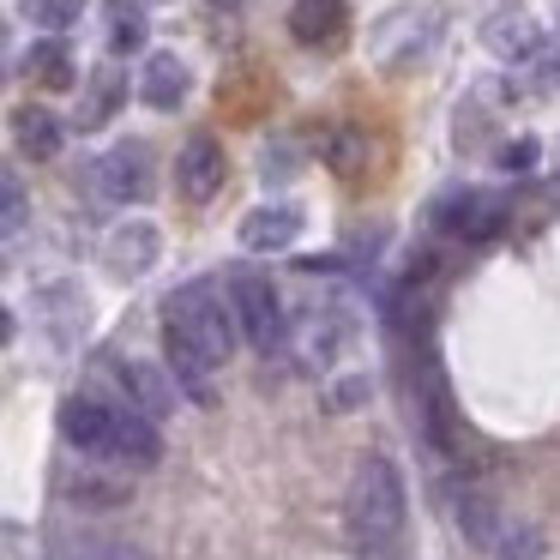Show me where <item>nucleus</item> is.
<instances>
[{
  "instance_id": "1",
  "label": "nucleus",
  "mask_w": 560,
  "mask_h": 560,
  "mask_svg": "<svg viewBox=\"0 0 560 560\" xmlns=\"http://www.w3.org/2000/svg\"><path fill=\"white\" fill-rule=\"evenodd\" d=\"M235 331H242V326H235V307H223V290H218L211 278L182 283V290L163 302V350H170L175 386H182L194 404H211V398H218L211 374L223 368Z\"/></svg>"
},
{
  "instance_id": "2",
  "label": "nucleus",
  "mask_w": 560,
  "mask_h": 560,
  "mask_svg": "<svg viewBox=\"0 0 560 560\" xmlns=\"http://www.w3.org/2000/svg\"><path fill=\"white\" fill-rule=\"evenodd\" d=\"M404 512H410V500H404V476L392 458H380V452H368V458H355V476H350V494H343V524H350V536L362 548H392L404 530Z\"/></svg>"
},
{
  "instance_id": "3",
  "label": "nucleus",
  "mask_w": 560,
  "mask_h": 560,
  "mask_svg": "<svg viewBox=\"0 0 560 560\" xmlns=\"http://www.w3.org/2000/svg\"><path fill=\"white\" fill-rule=\"evenodd\" d=\"M230 307H235V326H242V338L254 343L259 355L283 350V331H290V319H283V295L271 290V278H259V271H235V278H230Z\"/></svg>"
},
{
  "instance_id": "4",
  "label": "nucleus",
  "mask_w": 560,
  "mask_h": 560,
  "mask_svg": "<svg viewBox=\"0 0 560 560\" xmlns=\"http://www.w3.org/2000/svg\"><path fill=\"white\" fill-rule=\"evenodd\" d=\"M163 458V440H158V422L151 416H139V410H115L109 416V434H103V452H97V464L103 470H151V464Z\"/></svg>"
},
{
  "instance_id": "5",
  "label": "nucleus",
  "mask_w": 560,
  "mask_h": 560,
  "mask_svg": "<svg viewBox=\"0 0 560 560\" xmlns=\"http://www.w3.org/2000/svg\"><path fill=\"white\" fill-rule=\"evenodd\" d=\"M91 187H97L103 199H115V206H139V199H151V145H139V139H127V145H115L109 158L91 163Z\"/></svg>"
},
{
  "instance_id": "6",
  "label": "nucleus",
  "mask_w": 560,
  "mask_h": 560,
  "mask_svg": "<svg viewBox=\"0 0 560 560\" xmlns=\"http://www.w3.org/2000/svg\"><path fill=\"white\" fill-rule=\"evenodd\" d=\"M434 31H440V13L434 7H404V13H392L386 25L374 31V55H380V67H410L416 55L434 43Z\"/></svg>"
},
{
  "instance_id": "7",
  "label": "nucleus",
  "mask_w": 560,
  "mask_h": 560,
  "mask_svg": "<svg viewBox=\"0 0 560 560\" xmlns=\"http://www.w3.org/2000/svg\"><path fill=\"white\" fill-rule=\"evenodd\" d=\"M223 175H230V158H223V145L211 133H194L182 145V158H175V187H182V199H194V206H206V199L218 194Z\"/></svg>"
},
{
  "instance_id": "8",
  "label": "nucleus",
  "mask_w": 560,
  "mask_h": 560,
  "mask_svg": "<svg viewBox=\"0 0 560 560\" xmlns=\"http://www.w3.org/2000/svg\"><path fill=\"white\" fill-rule=\"evenodd\" d=\"M115 386H121L127 410L151 416V422H163L175 410V380L158 362H115Z\"/></svg>"
},
{
  "instance_id": "9",
  "label": "nucleus",
  "mask_w": 560,
  "mask_h": 560,
  "mask_svg": "<svg viewBox=\"0 0 560 560\" xmlns=\"http://www.w3.org/2000/svg\"><path fill=\"white\" fill-rule=\"evenodd\" d=\"M158 254H163V235L151 230V223H115L109 230V242H103V266L115 271V278H145L151 266H158Z\"/></svg>"
},
{
  "instance_id": "10",
  "label": "nucleus",
  "mask_w": 560,
  "mask_h": 560,
  "mask_svg": "<svg viewBox=\"0 0 560 560\" xmlns=\"http://www.w3.org/2000/svg\"><path fill=\"white\" fill-rule=\"evenodd\" d=\"M109 404L85 398V392H73V398L61 404V440L79 452V458H97L103 452V434H109Z\"/></svg>"
},
{
  "instance_id": "11",
  "label": "nucleus",
  "mask_w": 560,
  "mask_h": 560,
  "mask_svg": "<svg viewBox=\"0 0 560 560\" xmlns=\"http://www.w3.org/2000/svg\"><path fill=\"white\" fill-rule=\"evenodd\" d=\"M295 235H302V211L295 206H259L242 218V247L247 254H278V247H290Z\"/></svg>"
},
{
  "instance_id": "12",
  "label": "nucleus",
  "mask_w": 560,
  "mask_h": 560,
  "mask_svg": "<svg viewBox=\"0 0 560 560\" xmlns=\"http://www.w3.org/2000/svg\"><path fill=\"white\" fill-rule=\"evenodd\" d=\"M343 25H350V7H343V0H295L290 7V31H295V43H307V49L338 43Z\"/></svg>"
},
{
  "instance_id": "13",
  "label": "nucleus",
  "mask_w": 560,
  "mask_h": 560,
  "mask_svg": "<svg viewBox=\"0 0 560 560\" xmlns=\"http://www.w3.org/2000/svg\"><path fill=\"white\" fill-rule=\"evenodd\" d=\"M139 97H145L151 109H175V103L187 97V67H182V55H151L145 73H139Z\"/></svg>"
},
{
  "instance_id": "14",
  "label": "nucleus",
  "mask_w": 560,
  "mask_h": 560,
  "mask_svg": "<svg viewBox=\"0 0 560 560\" xmlns=\"http://www.w3.org/2000/svg\"><path fill=\"white\" fill-rule=\"evenodd\" d=\"M43 314H49V331L55 343H79V331H85V295L73 290V283H55V290H43Z\"/></svg>"
},
{
  "instance_id": "15",
  "label": "nucleus",
  "mask_w": 560,
  "mask_h": 560,
  "mask_svg": "<svg viewBox=\"0 0 560 560\" xmlns=\"http://www.w3.org/2000/svg\"><path fill=\"white\" fill-rule=\"evenodd\" d=\"M440 223H446V230H458V235H470V242H482V235H494V223H500V199L464 194V199H452V206L440 211Z\"/></svg>"
},
{
  "instance_id": "16",
  "label": "nucleus",
  "mask_w": 560,
  "mask_h": 560,
  "mask_svg": "<svg viewBox=\"0 0 560 560\" xmlns=\"http://www.w3.org/2000/svg\"><path fill=\"white\" fill-rule=\"evenodd\" d=\"M13 139H19V151H25V158L49 163L55 151H61V121H55L49 109H19L13 115Z\"/></svg>"
},
{
  "instance_id": "17",
  "label": "nucleus",
  "mask_w": 560,
  "mask_h": 560,
  "mask_svg": "<svg viewBox=\"0 0 560 560\" xmlns=\"http://www.w3.org/2000/svg\"><path fill=\"white\" fill-rule=\"evenodd\" d=\"M536 43H542V31H536L530 19H518V13H506V19L488 25V49H494L500 61H530Z\"/></svg>"
},
{
  "instance_id": "18",
  "label": "nucleus",
  "mask_w": 560,
  "mask_h": 560,
  "mask_svg": "<svg viewBox=\"0 0 560 560\" xmlns=\"http://www.w3.org/2000/svg\"><path fill=\"white\" fill-rule=\"evenodd\" d=\"M121 97H127V79L115 73V67H103V73L91 79V97H85V109H79V127H103Z\"/></svg>"
},
{
  "instance_id": "19",
  "label": "nucleus",
  "mask_w": 560,
  "mask_h": 560,
  "mask_svg": "<svg viewBox=\"0 0 560 560\" xmlns=\"http://www.w3.org/2000/svg\"><path fill=\"white\" fill-rule=\"evenodd\" d=\"M145 43V7L139 0H109V49L133 55Z\"/></svg>"
},
{
  "instance_id": "20",
  "label": "nucleus",
  "mask_w": 560,
  "mask_h": 560,
  "mask_svg": "<svg viewBox=\"0 0 560 560\" xmlns=\"http://www.w3.org/2000/svg\"><path fill=\"white\" fill-rule=\"evenodd\" d=\"M25 73H37L43 85H55V91L73 85V61H67V49H61L55 37H49V43H37V49L25 55Z\"/></svg>"
},
{
  "instance_id": "21",
  "label": "nucleus",
  "mask_w": 560,
  "mask_h": 560,
  "mask_svg": "<svg viewBox=\"0 0 560 560\" xmlns=\"http://www.w3.org/2000/svg\"><path fill=\"white\" fill-rule=\"evenodd\" d=\"M79 13H85V0H25V19H31L37 31H49V37L73 31Z\"/></svg>"
},
{
  "instance_id": "22",
  "label": "nucleus",
  "mask_w": 560,
  "mask_h": 560,
  "mask_svg": "<svg viewBox=\"0 0 560 560\" xmlns=\"http://www.w3.org/2000/svg\"><path fill=\"white\" fill-rule=\"evenodd\" d=\"M524 67H530V85H536V91H560V31L536 43V55H530Z\"/></svg>"
},
{
  "instance_id": "23",
  "label": "nucleus",
  "mask_w": 560,
  "mask_h": 560,
  "mask_svg": "<svg viewBox=\"0 0 560 560\" xmlns=\"http://www.w3.org/2000/svg\"><path fill=\"white\" fill-rule=\"evenodd\" d=\"M362 158H368V151H362V139H355V133H331L326 139V163L338 175H355V170H362Z\"/></svg>"
},
{
  "instance_id": "24",
  "label": "nucleus",
  "mask_w": 560,
  "mask_h": 560,
  "mask_svg": "<svg viewBox=\"0 0 560 560\" xmlns=\"http://www.w3.org/2000/svg\"><path fill=\"white\" fill-rule=\"evenodd\" d=\"M458 524L464 530H470V542H488V536H494V506H488V494H470L458 506Z\"/></svg>"
},
{
  "instance_id": "25",
  "label": "nucleus",
  "mask_w": 560,
  "mask_h": 560,
  "mask_svg": "<svg viewBox=\"0 0 560 560\" xmlns=\"http://www.w3.org/2000/svg\"><path fill=\"white\" fill-rule=\"evenodd\" d=\"M0 199H7V235H19L25 230V187H19V175L0 182Z\"/></svg>"
},
{
  "instance_id": "26",
  "label": "nucleus",
  "mask_w": 560,
  "mask_h": 560,
  "mask_svg": "<svg viewBox=\"0 0 560 560\" xmlns=\"http://www.w3.org/2000/svg\"><path fill=\"white\" fill-rule=\"evenodd\" d=\"M530 163H536V139H518V145L500 151V170H506V175H524Z\"/></svg>"
},
{
  "instance_id": "27",
  "label": "nucleus",
  "mask_w": 560,
  "mask_h": 560,
  "mask_svg": "<svg viewBox=\"0 0 560 560\" xmlns=\"http://www.w3.org/2000/svg\"><path fill=\"white\" fill-rule=\"evenodd\" d=\"M283 175H290V145L266 151V182H283Z\"/></svg>"
},
{
  "instance_id": "28",
  "label": "nucleus",
  "mask_w": 560,
  "mask_h": 560,
  "mask_svg": "<svg viewBox=\"0 0 560 560\" xmlns=\"http://www.w3.org/2000/svg\"><path fill=\"white\" fill-rule=\"evenodd\" d=\"M368 398V380H343L338 386V404H362Z\"/></svg>"
},
{
  "instance_id": "29",
  "label": "nucleus",
  "mask_w": 560,
  "mask_h": 560,
  "mask_svg": "<svg viewBox=\"0 0 560 560\" xmlns=\"http://www.w3.org/2000/svg\"><path fill=\"white\" fill-rule=\"evenodd\" d=\"M103 560H145V555H139V548H127V542H115V548H109V555H103Z\"/></svg>"
}]
</instances>
